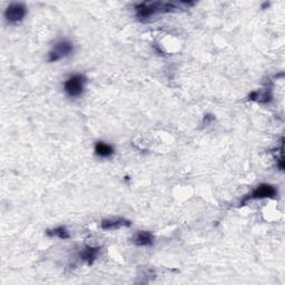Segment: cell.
I'll list each match as a JSON object with an SVG mask.
<instances>
[{
    "label": "cell",
    "instance_id": "10",
    "mask_svg": "<svg viewBox=\"0 0 285 285\" xmlns=\"http://www.w3.org/2000/svg\"><path fill=\"white\" fill-rule=\"evenodd\" d=\"M46 234L50 237H58L60 239H68L70 237V234L65 226H58L53 230H48Z\"/></svg>",
    "mask_w": 285,
    "mask_h": 285
},
{
    "label": "cell",
    "instance_id": "6",
    "mask_svg": "<svg viewBox=\"0 0 285 285\" xmlns=\"http://www.w3.org/2000/svg\"><path fill=\"white\" fill-rule=\"evenodd\" d=\"M100 226H102V228L105 231H115V230H119V228H121V227L131 226V221L123 219V217H117V219H107V220L102 221V223H100Z\"/></svg>",
    "mask_w": 285,
    "mask_h": 285
},
{
    "label": "cell",
    "instance_id": "3",
    "mask_svg": "<svg viewBox=\"0 0 285 285\" xmlns=\"http://www.w3.org/2000/svg\"><path fill=\"white\" fill-rule=\"evenodd\" d=\"M74 50V46L69 40H59L54 45L53 49L50 50L48 54V61L49 63H55V61H58L60 59H63L67 56L70 55Z\"/></svg>",
    "mask_w": 285,
    "mask_h": 285
},
{
    "label": "cell",
    "instance_id": "9",
    "mask_svg": "<svg viewBox=\"0 0 285 285\" xmlns=\"http://www.w3.org/2000/svg\"><path fill=\"white\" fill-rule=\"evenodd\" d=\"M99 248H93V247H85L82 252L79 253L80 259L83 261L87 262L88 265H92L95 261H96L98 253H99Z\"/></svg>",
    "mask_w": 285,
    "mask_h": 285
},
{
    "label": "cell",
    "instance_id": "5",
    "mask_svg": "<svg viewBox=\"0 0 285 285\" xmlns=\"http://www.w3.org/2000/svg\"><path fill=\"white\" fill-rule=\"evenodd\" d=\"M277 191L276 188L270 185V184H261V185L256 186L255 189H253L249 196L244 199V202H247L249 199H261V198H272L276 196ZM243 202V203H244Z\"/></svg>",
    "mask_w": 285,
    "mask_h": 285
},
{
    "label": "cell",
    "instance_id": "7",
    "mask_svg": "<svg viewBox=\"0 0 285 285\" xmlns=\"http://www.w3.org/2000/svg\"><path fill=\"white\" fill-rule=\"evenodd\" d=\"M132 242L137 247H152L154 235L148 231H139L133 236Z\"/></svg>",
    "mask_w": 285,
    "mask_h": 285
},
{
    "label": "cell",
    "instance_id": "4",
    "mask_svg": "<svg viewBox=\"0 0 285 285\" xmlns=\"http://www.w3.org/2000/svg\"><path fill=\"white\" fill-rule=\"evenodd\" d=\"M27 14V8L24 4L14 3L10 4L5 10V18L11 25H17L24 20Z\"/></svg>",
    "mask_w": 285,
    "mask_h": 285
},
{
    "label": "cell",
    "instance_id": "2",
    "mask_svg": "<svg viewBox=\"0 0 285 285\" xmlns=\"http://www.w3.org/2000/svg\"><path fill=\"white\" fill-rule=\"evenodd\" d=\"M86 77L82 74L71 75L68 79L64 83V91L71 98L80 97L85 91Z\"/></svg>",
    "mask_w": 285,
    "mask_h": 285
},
{
    "label": "cell",
    "instance_id": "1",
    "mask_svg": "<svg viewBox=\"0 0 285 285\" xmlns=\"http://www.w3.org/2000/svg\"><path fill=\"white\" fill-rule=\"evenodd\" d=\"M136 15L138 18L146 19L156 13H170L177 9V5L174 3H144L136 7Z\"/></svg>",
    "mask_w": 285,
    "mask_h": 285
},
{
    "label": "cell",
    "instance_id": "8",
    "mask_svg": "<svg viewBox=\"0 0 285 285\" xmlns=\"http://www.w3.org/2000/svg\"><path fill=\"white\" fill-rule=\"evenodd\" d=\"M95 153L98 155L99 157L108 158L110 156H113L115 153L114 147L111 145L105 143V142H97L95 145Z\"/></svg>",
    "mask_w": 285,
    "mask_h": 285
}]
</instances>
